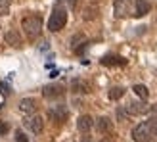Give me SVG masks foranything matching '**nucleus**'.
Instances as JSON below:
<instances>
[{
  "label": "nucleus",
  "mask_w": 157,
  "mask_h": 142,
  "mask_svg": "<svg viewBox=\"0 0 157 142\" xmlns=\"http://www.w3.org/2000/svg\"><path fill=\"white\" fill-rule=\"evenodd\" d=\"M21 29H23V33L27 35L29 41H35V38L40 35V31H42V18L36 15V14L25 15V18L21 19Z\"/></svg>",
  "instance_id": "f257e3e1"
},
{
  "label": "nucleus",
  "mask_w": 157,
  "mask_h": 142,
  "mask_svg": "<svg viewBox=\"0 0 157 142\" xmlns=\"http://www.w3.org/2000/svg\"><path fill=\"white\" fill-rule=\"evenodd\" d=\"M155 125H157V119H155V117H153V119H150V121L138 123L136 127L132 129V140H134V142H150Z\"/></svg>",
  "instance_id": "f03ea898"
},
{
  "label": "nucleus",
  "mask_w": 157,
  "mask_h": 142,
  "mask_svg": "<svg viewBox=\"0 0 157 142\" xmlns=\"http://www.w3.org/2000/svg\"><path fill=\"white\" fill-rule=\"evenodd\" d=\"M67 23V10L63 6H56L50 14V19H48V29L52 31V33H58V31H61L65 27Z\"/></svg>",
  "instance_id": "7ed1b4c3"
},
{
  "label": "nucleus",
  "mask_w": 157,
  "mask_h": 142,
  "mask_svg": "<svg viewBox=\"0 0 157 142\" xmlns=\"http://www.w3.org/2000/svg\"><path fill=\"white\" fill-rule=\"evenodd\" d=\"M124 112L128 115H144L150 112V106L146 104V102H130V104L124 108Z\"/></svg>",
  "instance_id": "20e7f679"
},
{
  "label": "nucleus",
  "mask_w": 157,
  "mask_h": 142,
  "mask_svg": "<svg viewBox=\"0 0 157 142\" xmlns=\"http://www.w3.org/2000/svg\"><path fill=\"white\" fill-rule=\"evenodd\" d=\"M25 127H27L29 131H33L35 135H40L42 129H44V119H42L40 115H31L29 119L25 121Z\"/></svg>",
  "instance_id": "39448f33"
},
{
  "label": "nucleus",
  "mask_w": 157,
  "mask_h": 142,
  "mask_svg": "<svg viewBox=\"0 0 157 142\" xmlns=\"http://www.w3.org/2000/svg\"><path fill=\"white\" fill-rule=\"evenodd\" d=\"M48 115H50L52 121L63 123V121L67 119V108H65V106H52V108L48 109Z\"/></svg>",
  "instance_id": "423d86ee"
},
{
  "label": "nucleus",
  "mask_w": 157,
  "mask_h": 142,
  "mask_svg": "<svg viewBox=\"0 0 157 142\" xmlns=\"http://www.w3.org/2000/svg\"><path fill=\"white\" fill-rule=\"evenodd\" d=\"M113 12H115V18H127L130 14V0H115Z\"/></svg>",
  "instance_id": "0eeeda50"
},
{
  "label": "nucleus",
  "mask_w": 157,
  "mask_h": 142,
  "mask_svg": "<svg viewBox=\"0 0 157 142\" xmlns=\"http://www.w3.org/2000/svg\"><path fill=\"white\" fill-rule=\"evenodd\" d=\"M65 94V89L61 85H46L42 89V96L44 98H59Z\"/></svg>",
  "instance_id": "6e6552de"
},
{
  "label": "nucleus",
  "mask_w": 157,
  "mask_h": 142,
  "mask_svg": "<svg viewBox=\"0 0 157 142\" xmlns=\"http://www.w3.org/2000/svg\"><path fill=\"white\" fill-rule=\"evenodd\" d=\"M4 41L12 46V48H19V46L23 44L21 42V35H19V31H15V29H10V31H6V35H4Z\"/></svg>",
  "instance_id": "1a4fd4ad"
},
{
  "label": "nucleus",
  "mask_w": 157,
  "mask_h": 142,
  "mask_svg": "<svg viewBox=\"0 0 157 142\" xmlns=\"http://www.w3.org/2000/svg\"><path fill=\"white\" fill-rule=\"evenodd\" d=\"M150 10H151V4L147 0H134V15L136 18H144Z\"/></svg>",
  "instance_id": "9d476101"
},
{
  "label": "nucleus",
  "mask_w": 157,
  "mask_h": 142,
  "mask_svg": "<svg viewBox=\"0 0 157 142\" xmlns=\"http://www.w3.org/2000/svg\"><path fill=\"white\" fill-rule=\"evenodd\" d=\"M35 109H36V100L35 98H23L19 102V112H23V113H35Z\"/></svg>",
  "instance_id": "9b49d317"
},
{
  "label": "nucleus",
  "mask_w": 157,
  "mask_h": 142,
  "mask_svg": "<svg viewBox=\"0 0 157 142\" xmlns=\"http://www.w3.org/2000/svg\"><path fill=\"white\" fill-rule=\"evenodd\" d=\"M92 125H94V119H92L90 115H81V117H78V121H77L78 131L84 132V135H86V132H88V131L92 129Z\"/></svg>",
  "instance_id": "f8f14e48"
},
{
  "label": "nucleus",
  "mask_w": 157,
  "mask_h": 142,
  "mask_svg": "<svg viewBox=\"0 0 157 142\" xmlns=\"http://www.w3.org/2000/svg\"><path fill=\"white\" fill-rule=\"evenodd\" d=\"M101 65H127V60L121 56H104L100 60Z\"/></svg>",
  "instance_id": "ddd939ff"
},
{
  "label": "nucleus",
  "mask_w": 157,
  "mask_h": 142,
  "mask_svg": "<svg viewBox=\"0 0 157 142\" xmlns=\"http://www.w3.org/2000/svg\"><path fill=\"white\" fill-rule=\"evenodd\" d=\"M73 92H90V83L84 81V79H75L71 83Z\"/></svg>",
  "instance_id": "4468645a"
},
{
  "label": "nucleus",
  "mask_w": 157,
  "mask_h": 142,
  "mask_svg": "<svg viewBox=\"0 0 157 142\" xmlns=\"http://www.w3.org/2000/svg\"><path fill=\"white\" fill-rule=\"evenodd\" d=\"M96 129H98V132H109L111 131V121H109V117H100L96 121Z\"/></svg>",
  "instance_id": "2eb2a0df"
},
{
  "label": "nucleus",
  "mask_w": 157,
  "mask_h": 142,
  "mask_svg": "<svg viewBox=\"0 0 157 142\" xmlns=\"http://www.w3.org/2000/svg\"><path fill=\"white\" fill-rule=\"evenodd\" d=\"M132 90H134V94H136L138 98H142L144 102L147 100V96H150V90H147L146 85H134V86H132Z\"/></svg>",
  "instance_id": "dca6fc26"
},
{
  "label": "nucleus",
  "mask_w": 157,
  "mask_h": 142,
  "mask_svg": "<svg viewBox=\"0 0 157 142\" xmlns=\"http://www.w3.org/2000/svg\"><path fill=\"white\" fill-rule=\"evenodd\" d=\"M124 96V89L123 86H113L111 90H109V100H121Z\"/></svg>",
  "instance_id": "f3484780"
},
{
  "label": "nucleus",
  "mask_w": 157,
  "mask_h": 142,
  "mask_svg": "<svg viewBox=\"0 0 157 142\" xmlns=\"http://www.w3.org/2000/svg\"><path fill=\"white\" fill-rule=\"evenodd\" d=\"M12 0H0V15H8Z\"/></svg>",
  "instance_id": "a211bd4d"
},
{
  "label": "nucleus",
  "mask_w": 157,
  "mask_h": 142,
  "mask_svg": "<svg viewBox=\"0 0 157 142\" xmlns=\"http://www.w3.org/2000/svg\"><path fill=\"white\" fill-rule=\"evenodd\" d=\"M96 14H98V10H96V8H86L82 18H84L86 21H88V19H94V18H96Z\"/></svg>",
  "instance_id": "6ab92c4d"
},
{
  "label": "nucleus",
  "mask_w": 157,
  "mask_h": 142,
  "mask_svg": "<svg viewBox=\"0 0 157 142\" xmlns=\"http://www.w3.org/2000/svg\"><path fill=\"white\" fill-rule=\"evenodd\" d=\"M56 2H58V6H63V8H71V10H73V8L77 6V0H56Z\"/></svg>",
  "instance_id": "aec40b11"
},
{
  "label": "nucleus",
  "mask_w": 157,
  "mask_h": 142,
  "mask_svg": "<svg viewBox=\"0 0 157 142\" xmlns=\"http://www.w3.org/2000/svg\"><path fill=\"white\" fill-rule=\"evenodd\" d=\"M15 142H29V140H27V136L23 135L21 131H17V132H15Z\"/></svg>",
  "instance_id": "412c9836"
},
{
  "label": "nucleus",
  "mask_w": 157,
  "mask_h": 142,
  "mask_svg": "<svg viewBox=\"0 0 157 142\" xmlns=\"http://www.w3.org/2000/svg\"><path fill=\"white\" fill-rule=\"evenodd\" d=\"M8 129H10V125H8V123H4V121H0V135H6V132H8Z\"/></svg>",
  "instance_id": "4be33fe9"
},
{
  "label": "nucleus",
  "mask_w": 157,
  "mask_h": 142,
  "mask_svg": "<svg viewBox=\"0 0 157 142\" xmlns=\"http://www.w3.org/2000/svg\"><path fill=\"white\" fill-rule=\"evenodd\" d=\"M117 115H119V119H127L128 117V113L124 112V109H117Z\"/></svg>",
  "instance_id": "5701e85b"
},
{
  "label": "nucleus",
  "mask_w": 157,
  "mask_h": 142,
  "mask_svg": "<svg viewBox=\"0 0 157 142\" xmlns=\"http://www.w3.org/2000/svg\"><path fill=\"white\" fill-rule=\"evenodd\" d=\"M82 142H90V136H88V135H84V136H82Z\"/></svg>",
  "instance_id": "b1692460"
},
{
  "label": "nucleus",
  "mask_w": 157,
  "mask_h": 142,
  "mask_svg": "<svg viewBox=\"0 0 157 142\" xmlns=\"http://www.w3.org/2000/svg\"><path fill=\"white\" fill-rule=\"evenodd\" d=\"M101 142H105V140H101Z\"/></svg>",
  "instance_id": "393cba45"
},
{
  "label": "nucleus",
  "mask_w": 157,
  "mask_h": 142,
  "mask_svg": "<svg viewBox=\"0 0 157 142\" xmlns=\"http://www.w3.org/2000/svg\"><path fill=\"white\" fill-rule=\"evenodd\" d=\"M155 132H157V131H155Z\"/></svg>",
  "instance_id": "a878e982"
}]
</instances>
